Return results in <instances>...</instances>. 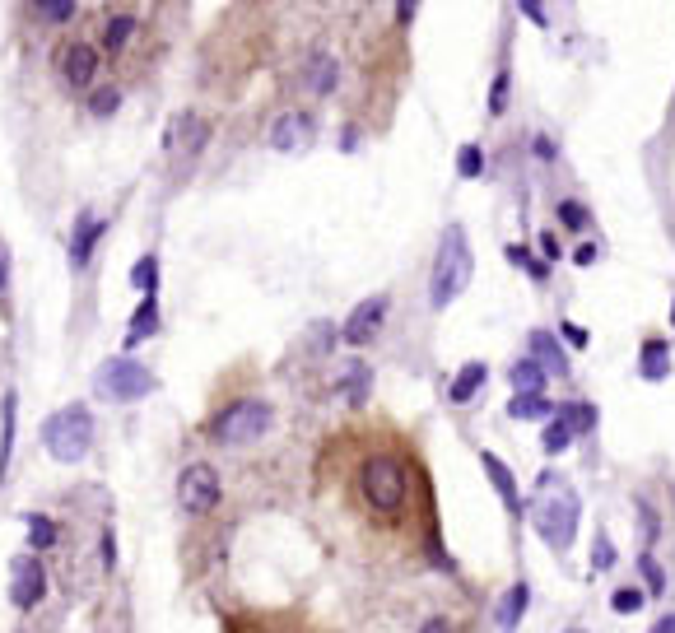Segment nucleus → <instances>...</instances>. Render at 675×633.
I'll use <instances>...</instances> for the list:
<instances>
[{"label": "nucleus", "mask_w": 675, "mask_h": 633, "mask_svg": "<svg viewBox=\"0 0 675 633\" xmlns=\"http://www.w3.org/2000/svg\"><path fill=\"white\" fill-rule=\"evenodd\" d=\"M317 485L345 522L392 559L438 554V512L419 447L387 424H350L326 438Z\"/></svg>", "instance_id": "nucleus-1"}, {"label": "nucleus", "mask_w": 675, "mask_h": 633, "mask_svg": "<svg viewBox=\"0 0 675 633\" xmlns=\"http://www.w3.org/2000/svg\"><path fill=\"white\" fill-rule=\"evenodd\" d=\"M471 270H475V256H471V243H466V229L452 224L443 233V243H438V256H433V280H429V308L443 312L447 303H457L466 294V284H471Z\"/></svg>", "instance_id": "nucleus-2"}, {"label": "nucleus", "mask_w": 675, "mask_h": 633, "mask_svg": "<svg viewBox=\"0 0 675 633\" xmlns=\"http://www.w3.org/2000/svg\"><path fill=\"white\" fill-rule=\"evenodd\" d=\"M270 424H275V410H270L266 401H257V396H238V401H229L224 410L210 415V429L205 433H210L219 447H252L270 433Z\"/></svg>", "instance_id": "nucleus-3"}, {"label": "nucleus", "mask_w": 675, "mask_h": 633, "mask_svg": "<svg viewBox=\"0 0 675 633\" xmlns=\"http://www.w3.org/2000/svg\"><path fill=\"white\" fill-rule=\"evenodd\" d=\"M42 443L52 452L61 466H75V461L89 457V447H94V415H89V405L75 401V405H61L47 424H42Z\"/></svg>", "instance_id": "nucleus-4"}, {"label": "nucleus", "mask_w": 675, "mask_h": 633, "mask_svg": "<svg viewBox=\"0 0 675 633\" xmlns=\"http://www.w3.org/2000/svg\"><path fill=\"white\" fill-rule=\"evenodd\" d=\"M154 387H159V378H154L140 359H131V354H117V359H108V364H98V373H94V391L112 405L145 401Z\"/></svg>", "instance_id": "nucleus-5"}, {"label": "nucleus", "mask_w": 675, "mask_h": 633, "mask_svg": "<svg viewBox=\"0 0 675 633\" xmlns=\"http://www.w3.org/2000/svg\"><path fill=\"white\" fill-rule=\"evenodd\" d=\"M219 503H224V485H219L215 466L210 461L182 466V475H177V508L187 512L191 522H210L219 512Z\"/></svg>", "instance_id": "nucleus-6"}, {"label": "nucleus", "mask_w": 675, "mask_h": 633, "mask_svg": "<svg viewBox=\"0 0 675 633\" xmlns=\"http://www.w3.org/2000/svg\"><path fill=\"white\" fill-rule=\"evenodd\" d=\"M536 526H540V536H545V545L564 554L573 545V531H578V494L564 485L545 489L536 503Z\"/></svg>", "instance_id": "nucleus-7"}, {"label": "nucleus", "mask_w": 675, "mask_h": 633, "mask_svg": "<svg viewBox=\"0 0 675 633\" xmlns=\"http://www.w3.org/2000/svg\"><path fill=\"white\" fill-rule=\"evenodd\" d=\"M224 633H326L303 610H229Z\"/></svg>", "instance_id": "nucleus-8"}, {"label": "nucleus", "mask_w": 675, "mask_h": 633, "mask_svg": "<svg viewBox=\"0 0 675 633\" xmlns=\"http://www.w3.org/2000/svg\"><path fill=\"white\" fill-rule=\"evenodd\" d=\"M10 601L19 615H28L33 606L47 601V568H42V559L33 550L10 559Z\"/></svg>", "instance_id": "nucleus-9"}, {"label": "nucleus", "mask_w": 675, "mask_h": 633, "mask_svg": "<svg viewBox=\"0 0 675 633\" xmlns=\"http://www.w3.org/2000/svg\"><path fill=\"white\" fill-rule=\"evenodd\" d=\"M387 312H392V298H387V294L364 298V303L345 317V326H340V340H345V345H373V340L382 336V326H387Z\"/></svg>", "instance_id": "nucleus-10"}, {"label": "nucleus", "mask_w": 675, "mask_h": 633, "mask_svg": "<svg viewBox=\"0 0 675 633\" xmlns=\"http://www.w3.org/2000/svg\"><path fill=\"white\" fill-rule=\"evenodd\" d=\"M205 140H210V126L201 117H191V112H177L168 131H163V149L173 154V159H191V154H201Z\"/></svg>", "instance_id": "nucleus-11"}, {"label": "nucleus", "mask_w": 675, "mask_h": 633, "mask_svg": "<svg viewBox=\"0 0 675 633\" xmlns=\"http://www.w3.org/2000/svg\"><path fill=\"white\" fill-rule=\"evenodd\" d=\"M312 140H317V122L308 112H284L270 126V149H280V154H303V149H312Z\"/></svg>", "instance_id": "nucleus-12"}, {"label": "nucleus", "mask_w": 675, "mask_h": 633, "mask_svg": "<svg viewBox=\"0 0 675 633\" xmlns=\"http://www.w3.org/2000/svg\"><path fill=\"white\" fill-rule=\"evenodd\" d=\"M61 75H66L75 89H89L98 75V47H89V42H70L66 56H61Z\"/></svg>", "instance_id": "nucleus-13"}, {"label": "nucleus", "mask_w": 675, "mask_h": 633, "mask_svg": "<svg viewBox=\"0 0 675 633\" xmlns=\"http://www.w3.org/2000/svg\"><path fill=\"white\" fill-rule=\"evenodd\" d=\"M638 373L648 382H666L671 378V345L662 336H648L643 340V350H638Z\"/></svg>", "instance_id": "nucleus-14"}, {"label": "nucleus", "mask_w": 675, "mask_h": 633, "mask_svg": "<svg viewBox=\"0 0 675 633\" xmlns=\"http://www.w3.org/2000/svg\"><path fill=\"white\" fill-rule=\"evenodd\" d=\"M159 331V294H145L140 298V308H135V317H131V326H126V350H135V345H145L149 336Z\"/></svg>", "instance_id": "nucleus-15"}, {"label": "nucleus", "mask_w": 675, "mask_h": 633, "mask_svg": "<svg viewBox=\"0 0 675 633\" xmlns=\"http://www.w3.org/2000/svg\"><path fill=\"white\" fill-rule=\"evenodd\" d=\"M14 433H19V396H5L0 405V485H5V475H10V461H14Z\"/></svg>", "instance_id": "nucleus-16"}, {"label": "nucleus", "mask_w": 675, "mask_h": 633, "mask_svg": "<svg viewBox=\"0 0 675 633\" xmlns=\"http://www.w3.org/2000/svg\"><path fill=\"white\" fill-rule=\"evenodd\" d=\"M103 238V224H98L89 210L75 219V238H70V266H89V256H94V243Z\"/></svg>", "instance_id": "nucleus-17"}, {"label": "nucleus", "mask_w": 675, "mask_h": 633, "mask_svg": "<svg viewBox=\"0 0 675 633\" xmlns=\"http://www.w3.org/2000/svg\"><path fill=\"white\" fill-rule=\"evenodd\" d=\"M531 359H536L545 373H554V378H568V359L564 350H559V340L550 336V331H531Z\"/></svg>", "instance_id": "nucleus-18"}, {"label": "nucleus", "mask_w": 675, "mask_h": 633, "mask_svg": "<svg viewBox=\"0 0 675 633\" xmlns=\"http://www.w3.org/2000/svg\"><path fill=\"white\" fill-rule=\"evenodd\" d=\"M480 466H485V475L494 480V489H499V499L508 503L513 512H522V499H517V480H513V471L503 466L494 452H480Z\"/></svg>", "instance_id": "nucleus-19"}, {"label": "nucleus", "mask_w": 675, "mask_h": 633, "mask_svg": "<svg viewBox=\"0 0 675 633\" xmlns=\"http://www.w3.org/2000/svg\"><path fill=\"white\" fill-rule=\"evenodd\" d=\"M527 601H531V587H527V582L508 587V596H503V606H499V629L513 633L517 624H522V615H527Z\"/></svg>", "instance_id": "nucleus-20"}, {"label": "nucleus", "mask_w": 675, "mask_h": 633, "mask_svg": "<svg viewBox=\"0 0 675 633\" xmlns=\"http://www.w3.org/2000/svg\"><path fill=\"white\" fill-rule=\"evenodd\" d=\"M485 378H489V368L480 364V359H475V364H466V368H461V373H457V382L447 387V396H452V401H457V405H466V401H471V396H475V391L485 387Z\"/></svg>", "instance_id": "nucleus-21"}, {"label": "nucleus", "mask_w": 675, "mask_h": 633, "mask_svg": "<svg viewBox=\"0 0 675 633\" xmlns=\"http://www.w3.org/2000/svg\"><path fill=\"white\" fill-rule=\"evenodd\" d=\"M508 382H513L517 396H540V391H545V368H540L536 359H522V364H513Z\"/></svg>", "instance_id": "nucleus-22"}, {"label": "nucleus", "mask_w": 675, "mask_h": 633, "mask_svg": "<svg viewBox=\"0 0 675 633\" xmlns=\"http://www.w3.org/2000/svg\"><path fill=\"white\" fill-rule=\"evenodd\" d=\"M56 540H61V522H52V517L33 512V517H28V550L42 554V550H52Z\"/></svg>", "instance_id": "nucleus-23"}, {"label": "nucleus", "mask_w": 675, "mask_h": 633, "mask_svg": "<svg viewBox=\"0 0 675 633\" xmlns=\"http://www.w3.org/2000/svg\"><path fill=\"white\" fill-rule=\"evenodd\" d=\"M303 75H308V89H312V94H331V89H336V75H340V70H336V61H331V56H312Z\"/></svg>", "instance_id": "nucleus-24"}, {"label": "nucleus", "mask_w": 675, "mask_h": 633, "mask_svg": "<svg viewBox=\"0 0 675 633\" xmlns=\"http://www.w3.org/2000/svg\"><path fill=\"white\" fill-rule=\"evenodd\" d=\"M554 415L568 424V433H592L596 429V405H582V401H573V405H559Z\"/></svg>", "instance_id": "nucleus-25"}, {"label": "nucleus", "mask_w": 675, "mask_h": 633, "mask_svg": "<svg viewBox=\"0 0 675 633\" xmlns=\"http://www.w3.org/2000/svg\"><path fill=\"white\" fill-rule=\"evenodd\" d=\"M508 415L513 419H545V415H554V405L545 401V391H540V396H513V401H508Z\"/></svg>", "instance_id": "nucleus-26"}, {"label": "nucleus", "mask_w": 675, "mask_h": 633, "mask_svg": "<svg viewBox=\"0 0 675 633\" xmlns=\"http://www.w3.org/2000/svg\"><path fill=\"white\" fill-rule=\"evenodd\" d=\"M131 284L140 294H159V256H140L131 270Z\"/></svg>", "instance_id": "nucleus-27"}, {"label": "nucleus", "mask_w": 675, "mask_h": 633, "mask_svg": "<svg viewBox=\"0 0 675 633\" xmlns=\"http://www.w3.org/2000/svg\"><path fill=\"white\" fill-rule=\"evenodd\" d=\"M131 33H135V19L131 14H117V19H108V28H103V47H108V52H122L126 42H131Z\"/></svg>", "instance_id": "nucleus-28"}, {"label": "nucleus", "mask_w": 675, "mask_h": 633, "mask_svg": "<svg viewBox=\"0 0 675 633\" xmlns=\"http://www.w3.org/2000/svg\"><path fill=\"white\" fill-rule=\"evenodd\" d=\"M117 108H122V89L117 84H103V89L89 94V117H112Z\"/></svg>", "instance_id": "nucleus-29"}, {"label": "nucleus", "mask_w": 675, "mask_h": 633, "mask_svg": "<svg viewBox=\"0 0 675 633\" xmlns=\"http://www.w3.org/2000/svg\"><path fill=\"white\" fill-rule=\"evenodd\" d=\"M568 443H573V433H568V424H564V419H550V424H545V433H540V447H545L550 457H559V452H564Z\"/></svg>", "instance_id": "nucleus-30"}, {"label": "nucleus", "mask_w": 675, "mask_h": 633, "mask_svg": "<svg viewBox=\"0 0 675 633\" xmlns=\"http://www.w3.org/2000/svg\"><path fill=\"white\" fill-rule=\"evenodd\" d=\"M457 173L466 177V182L485 173V149H480V145H461V154H457Z\"/></svg>", "instance_id": "nucleus-31"}, {"label": "nucleus", "mask_w": 675, "mask_h": 633, "mask_svg": "<svg viewBox=\"0 0 675 633\" xmlns=\"http://www.w3.org/2000/svg\"><path fill=\"white\" fill-rule=\"evenodd\" d=\"M508 261H517V266L527 270L531 280H545V275H550V261H540V256H531L527 247H508Z\"/></svg>", "instance_id": "nucleus-32"}, {"label": "nucleus", "mask_w": 675, "mask_h": 633, "mask_svg": "<svg viewBox=\"0 0 675 633\" xmlns=\"http://www.w3.org/2000/svg\"><path fill=\"white\" fill-rule=\"evenodd\" d=\"M33 5H38V14L47 19V24H66L80 0H33Z\"/></svg>", "instance_id": "nucleus-33"}, {"label": "nucleus", "mask_w": 675, "mask_h": 633, "mask_svg": "<svg viewBox=\"0 0 675 633\" xmlns=\"http://www.w3.org/2000/svg\"><path fill=\"white\" fill-rule=\"evenodd\" d=\"M368 378H373V373H368L364 364H350V368H345V387H350V405H364Z\"/></svg>", "instance_id": "nucleus-34"}, {"label": "nucleus", "mask_w": 675, "mask_h": 633, "mask_svg": "<svg viewBox=\"0 0 675 633\" xmlns=\"http://www.w3.org/2000/svg\"><path fill=\"white\" fill-rule=\"evenodd\" d=\"M610 610H615V615H638V610H643V592H638V587H620V592L610 596Z\"/></svg>", "instance_id": "nucleus-35"}, {"label": "nucleus", "mask_w": 675, "mask_h": 633, "mask_svg": "<svg viewBox=\"0 0 675 633\" xmlns=\"http://www.w3.org/2000/svg\"><path fill=\"white\" fill-rule=\"evenodd\" d=\"M592 568H615V545H610L606 531H596L592 540Z\"/></svg>", "instance_id": "nucleus-36"}, {"label": "nucleus", "mask_w": 675, "mask_h": 633, "mask_svg": "<svg viewBox=\"0 0 675 633\" xmlns=\"http://www.w3.org/2000/svg\"><path fill=\"white\" fill-rule=\"evenodd\" d=\"M503 108H508V70H499V80H494V89H489V112L499 117Z\"/></svg>", "instance_id": "nucleus-37"}, {"label": "nucleus", "mask_w": 675, "mask_h": 633, "mask_svg": "<svg viewBox=\"0 0 675 633\" xmlns=\"http://www.w3.org/2000/svg\"><path fill=\"white\" fill-rule=\"evenodd\" d=\"M559 219H564L568 229H587V210L578 201H559Z\"/></svg>", "instance_id": "nucleus-38"}, {"label": "nucleus", "mask_w": 675, "mask_h": 633, "mask_svg": "<svg viewBox=\"0 0 675 633\" xmlns=\"http://www.w3.org/2000/svg\"><path fill=\"white\" fill-rule=\"evenodd\" d=\"M517 10L527 14L536 28H550V14H545V5H540V0H517Z\"/></svg>", "instance_id": "nucleus-39"}, {"label": "nucleus", "mask_w": 675, "mask_h": 633, "mask_svg": "<svg viewBox=\"0 0 675 633\" xmlns=\"http://www.w3.org/2000/svg\"><path fill=\"white\" fill-rule=\"evenodd\" d=\"M98 550H103V568H117V536H112V526H103V540H98Z\"/></svg>", "instance_id": "nucleus-40"}, {"label": "nucleus", "mask_w": 675, "mask_h": 633, "mask_svg": "<svg viewBox=\"0 0 675 633\" xmlns=\"http://www.w3.org/2000/svg\"><path fill=\"white\" fill-rule=\"evenodd\" d=\"M638 564H643V578H648V587H652V592H662V587H666V578H662V568H657V559H652V554H643Z\"/></svg>", "instance_id": "nucleus-41"}, {"label": "nucleus", "mask_w": 675, "mask_h": 633, "mask_svg": "<svg viewBox=\"0 0 675 633\" xmlns=\"http://www.w3.org/2000/svg\"><path fill=\"white\" fill-rule=\"evenodd\" d=\"M415 14H419V0H396V19H401V24H410Z\"/></svg>", "instance_id": "nucleus-42"}, {"label": "nucleus", "mask_w": 675, "mask_h": 633, "mask_svg": "<svg viewBox=\"0 0 675 633\" xmlns=\"http://www.w3.org/2000/svg\"><path fill=\"white\" fill-rule=\"evenodd\" d=\"M564 336H568V345H578V350L587 345V331H582L578 322H564Z\"/></svg>", "instance_id": "nucleus-43"}, {"label": "nucleus", "mask_w": 675, "mask_h": 633, "mask_svg": "<svg viewBox=\"0 0 675 633\" xmlns=\"http://www.w3.org/2000/svg\"><path fill=\"white\" fill-rule=\"evenodd\" d=\"M540 252H545V261H559V238L545 233V238H540Z\"/></svg>", "instance_id": "nucleus-44"}, {"label": "nucleus", "mask_w": 675, "mask_h": 633, "mask_svg": "<svg viewBox=\"0 0 675 633\" xmlns=\"http://www.w3.org/2000/svg\"><path fill=\"white\" fill-rule=\"evenodd\" d=\"M573 261H578V266H592V261H596V247H592V243H582L578 252H573Z\"/></svg>", "instance_id": "nucleus-45"}, {"label": "nucleus", "mask_w": 675, "mask_h": 633, "mask_svg": "<svg viewBox=\"0 0 675 633\" xmlns=\"http://www.w3.org/2000/svg\"><path fill=\"white\" fill-rule=\"evenodd\" d=\"M536 154H540V159H545V163L554 159V145H550V135H536Z\"/></svg>", "instance_id": "nucleus-46"}, {"label": "nucleus", "mask_w": 675, "mask_h": 633, "mask_svg": "<svg viewBox=\"0 0 675 633\" xmlns=\"http://www.w3.org/2000/svg\"><path fill=\"white\" fill-rule=\"evenodd\" d=\"M10 284V252H5V243H0V289Z\"/></svg>", "instance_id": "nucleus-47"}, {"label": "nucleus", "mask_w": 675, "mask_h": 633, "mask_svg": "<svg viewBox=\"0 0 675 633\" xmlns=\"http://www.w3.org/2000/svg\"><path fill=\"white\" fill-rule=\"evenodd\" d=\"M652 633H675V615H662V620L652 624Z\"/></svg>", "instance_id": "nucleus-48"}, {"label": "nucleus", "mask_w": 675, "mask_h": 633, "mask_svg": "<svg viewBox=\"0 0 675 633\" xmlns=\"http://www.w3.org/2000/svg\"><path fill=\"white\" fill-rule=\"evenodd\" d=\"M419 633H452V624H447V620H429V624H424V629H419Z\"/></svg>", "instance_id": "nucleus-49"}, {"label": "nucleus", "mask_w": 675, "mask_h": 633, "mask_svg": "<svg viewBox=\"0 0 675 633\" xmlns=\"http://www.w3.org/2000/svg\"><path fill=\"white\" fill-rule=\"evenodd\" d=\"M671 322H675V303H671Z\"/></svg>", "instance_id": "nucleus-50"}]
</instances>
